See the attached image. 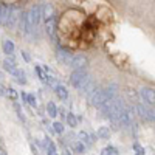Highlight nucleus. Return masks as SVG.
Returning <instances> with one entry per match:
<instances>
[{"label":"nucleus","instance_id":"412c9836","mask_svg":"<svg viewBox=\"0 0 155 155\" xmlns=\"http://www.w3.org/2000/svg\"><path fill=\"white\" fill-rule=\"evenodd\" d=\"M5 96H8L11 101H16V99L19 98V93L16 92L14 88H11V87H9V88H6V95H5Z\"/></svg>","mask_w":155,"mask_h":155},{"label":"nucleus","instance_id":"9b49d317","mask_svg":"<svg viewBox=\"0 0 155 155\" xmlns=\"http://www.w3.org/2000/svg\"><path fill=\"white\" fill-rule=\"evenodd\" d=\"M8 17H9V6L0 3V23L8 27Z\"/></svg>","mask_w":155,"mask_h":155},{"label":"nucleus","instance_id":"7c9ffc66","mask_svg":"<svg viewBox=\"0 0 155 155\" xmlns=\"http://www.w3.org/2000/svg\"><path fill=\"white\" fill-rule=\"evenodd\" d=\"M101 155H112V153H110L109 147H106V149H102V150H101Z\"/></svg>","mask_w":155,"mask_h":155},{"label":"nucleus","instance_id":"f03ea898","mask_svg":"<svg viewBox=\"0 0 155 155\" xmlns=\"http://www.w3.org/2000/svg\"><path fill=\"white\" fill-rule=\"evenodd\" d=\"M90 79H92V78L85 73V70H73V73L70 74V84L74 88L79 90V92H82Z\"/></svg>","mask_w":155,"mask_h":155},{"label":"nucleus","instance_id":"f8f14e48","mask_svg":"<svg viewBox=\"0 0 155 155\" xmlns=\"http://www.w3.org/2000/svg\"><path fill=\"white\" fill-rule=\"evenodd\" d=\"M78 138H79V141H81L84 146H92V144H93V140H95V137L88 135V134L84 132V130L78 134Z\"/></svg>","mask_w":155,"mask_h":155},{"label":"nucleus","instance_id":"72a5a7b5","mask_svg":"<svg viewBox=\"0 0 155 155\" xmlns=\"http://www.w3.org/2000/svg\"><path fill=\"white\" fill-rule=\"evenodd\" d=\"M22 56L25 58V61H30V56L27 54V51H22Z\"/></svg>","mask_w":155,"mask_h":155},{"label":"nucleus","instance_id":"dca6fc26","mask_svg":"<svg viewBox=\"0 0 155 155\" xmlns=\"http://www.w3.org/2000/svg\"><path fill=\"white\" fill-rule=\"evenodd\" d=\"M109 137H110L109 127H99L96 130V138H99V140H109Z\"/></svg>","mask_w":155,"mask_h":155},{"label":"nucleus","instance_id":"393cba45","mask_svg":"<svg viewBox=\"0 0 155 155\" xmlns=\"http://www.w3.org/2000/svg\"><path fill=\"white\" fill-rule=\"evenodd\" d=\"M47 149H48V155H59L58 153V150H56V146L53 144V143H51V141H50V143H48V146H47Z\"/></svg>","mask_w":155,"mask_h":155},{"label":"nucleus","instance_id":"5701e85b","mask_svg":"<svg viewBox=\"0 0 155 155\" xmlns=\"http://www.w3.org/2000/svg\"><path fill=\"white\" fill-rule=\"evenodd\" d=\"M36 73H37V76H39V79H41L42 82H45V76H47V71L45 70H42L39 65H36Z\"/></svg>","mask_w":155,"mask_h":155},{"label":"nucleus","instance_id":"ddd939ff","mask_svg":"<svg viewBox=\"0 0 155 155\" xmlns=\"http://www.w3.org/2000/svg\"><path fill=\"white\" fill-rule=\"evenodd\" d=\"M2 50H3V53L6 56H12V53H14V44H12V41H9V39H6V41H3V45H2Z\"/></svg>","mask_w":155,"mask_h":155},{"label":"nucleus","instance_id":"0eeeda50","mask_svg":"<svg viewBox=\"0 0 155 155\" xmlns=\"http://www.w3.org/2000/svg\"><path fill=\"white\" fill-rule=\"evenodd\" d=\"M45 31L56 42V39H58L56 37V31H58V28H56V17H51V19H47L45 20Z\"/></svg>","mask_w":155,"mask_h":155},{"label":"nucleus","instance_id":"4c0bfd02","mask_svg":"<svg viewBox=\"0 0 155 155\" xmlns=\"http://www.w3.org/2000/svg\"><path fill=\"white\" fill-rule=\"evenodd\" d=\"M0 79H2V74H0Z\"/></svg>","mask_w":155,"mask_h":155},{"label":"nucleus","instance_id":"1a4fd4ad","mask_svg":"<svg viewBox=\"0 0 155 155\" xmlns=\"http://www.w3.org/2000/svg\"><path fill=\"white\" fill-rule=\"evenodd\" d=\"M2 65H3V70H5V71H8V73H11V74L17 70V67H16V61L12 59L11 56L2 61Z\"/></svg>","mask_w":155,"mask_h":155},{"label":"nucleus","instance_id":"9d476101","mask_svg":"<svg viewBox=\"0 0 155 155\" xmlns=\"http://www.w3.org/2000/svg\"><path fill=\"white\" fill-rule=\"evenodd\" d=\"M41 8H42V19L44 20L54 17V9H53V6H51L50 3H44Z\"/></svg>","mask_w":155,"mask_h":155},{"label":"nucleus","instance_id":"bb28decb","mask_svg":"<svg viewBox=\"0 0 155 155\" xmlns=\"http://www.w3.org/2000/svg\"><path fill=\"white\" fill-rule=\"evenodd\" d=\"M14 109H16V112H17V116L22 120V121H25V116H23V112H22V109H20V106L17 104V102H14Z\"/></svg>","mask_w":155,"mask_h":155},{"label":"nucleus","instance_id":"cd10ccee","mask_svg":"<svg viewBox=\"0 0 155 155\" xmlns=\"http://www.w3.org/2000/svg\"><path fill=\"white\" fill-rule=\"evenodd\" d=\"M134 149H135V152H137V155H144V149L141 147L138 143H135L134 144Z\"/></svg>","mask_w":155,"mask_h":155},{"label":"nucleus","instance_id":"4468645a","mask_svg":"<svg viewBox=\"0 0 155 155\" xmlns=\"http://www.w3.org/2000/svg\"><path fill=\"white\" fill-rule=\"evenodd\" d=\"M54 93H56V96H58L59 99H62V101H65V99L68 98V90L64 87V85H61V84L54 88Z\"/></svg>","mask_w":155,"mask_h":155},{"label":"nucleus","instance_id":"2f4dec72","mask_svg":"<svg viewBox=\"0 0 155 155\" xmlns=\"http://www.w3.org/2000/svg\"><path fill=\"white\" fill-rule=\"evenodd\" d=\"M109 150H110L112 155H118V150H116L115 147H112V146H109Z\"/></svg>","mask_w":155,"mask_h":155},{"label":"nucleus","instance_id":"2eb2a0df","mask_svg":"<svg viewBox=\"0 0 155 155\" xmlns=\"http://www.w3.org/2000/svg\"><path fill=\"white\" fill-rule=\"evenodd\" d=\"M12 76L16 78V81H17L19 84H22V85H25V84H27V73H25L23 70L17 68L14 73H12Z\"/></svg>","mask_w":155,"mask_h":155},{"label":"nucleus","instance_id":"c9c22d12","mask_svg":"<svg viewBox=\"0 0 155 155\" xmlns=\"http://www.w3.org/2000/svg\"><path fill=\"white\" fill-rule=\"evenodd\" d=\"M0 155H6V152H5L3 149H0Z\"/></svg>","mask_w":155,"mask_h":155},{"label":"nucleus","instance_id":"a211bd4d","mask_svg":"<svg viewBox=\"0 0 155 155\" xmlns=\"http://www.w3.org/2000/svg\"><path fill=\"white\" fill-rule=\"evenodd\" d=\"M45 84L50 85L51 88H56V87L59 85V82H58L56 78H54V76H51V74H48V73H47V76H45Z\"/></svg>","mask_w":155,"mask_h":155},{"label":"nucleus","instance_id":"4be33fe9","mask_svg":"<svg viewBox=\"0 0 155 155\" xmlns=\"http://www.w3.org/2000/svg\"><path fill=\"white\" fill-rule=\"evenodd\" d=\"M53 130H54V134L62 135V134H64V124H62V123H59V121L53 123Z\"/></svg>","mask_w":155,"mask_h":155},{"label":"nucleus","instance_id":"20e7f679","mask_svg":"<svg viewBox=\"0 0 155 155\" xmlns=\"http://www.w3.org/2000/svg\"><path fill=\"white\" fill-rule=\"evenodd\" d=\"M87 64H88V59L84 54H73L70 67H73L74 70H85Z\"/></svg>","mask_w":155,"mask_h":155},{"label":"nucleus","instance_id":"7ed1b4c3","mask_svg":"<svg viewBox=\"0 0 155 155\" xmlns=\"http://www.w3.org/2000/svg\"><path fill=\"white\" fill-rule=\"evenodd\" d=\"M25 16H27V20L30 22V25L33 27L34 31L41 27V22H42V8L39 6V5L31 6L28 12H25Z\"/></svg>","mask_w":155,"mask_h":155},{"label":"nucleus","instance_id":"aec40b11","mask_svg":"<svg viewBox=\"0 0 155 155\" xmlns=\"http://www.w3.org/2000/svg\"><path fill=\"white\" fill-rule=\"evenodd\" d=\"M71 147H73V150L76 153H84L85 152V146L81 143V141H74V143L71 144Z\"/></svg>","mask_w":155,"mask_h":155},{"label":"nucleus","instance_id":"c85d7f7f","mask_svg":"<svg viewBox=\"0 0 155 155\" xmlns=\"http://www.w3.org/2000/svg\"><path fill=\"white\" fill-rule=\"evenodd\" d=\"M0 95H2V96H5V95H6V88H5L2 84H0Z\"/></svg>","mask_w":155,"mask_h":155},{"label":"nucleus","instance_id":"f3484780","mask_svg":"<svg viewBox=\"0 0 155 155\" xmlns=\"http://www.w3.org/2000/svg\"><path fill=\"white\" fill-rule=\"evenodd\" d=\"M47 113H48L50 118H56L58 116V107H56L54 102H48L47 104Z\"/></svg>","mask_w":155,"mask_h":155},{"label":"nucleus","instance_id":"423d86ee","mask_svg":"<svg viewBox=\"0 0 155 155\" xmlns=\"http://www.w3.org/2000/svg\"><path fill=\"white\" fill-rule=\"evenodd\" d=\"M56 58L61 64H64V65H70V62H71V58L73 54L70 53L68 50L65 48H58V53H56Z\"/></svg>","mask_w":155,"mask_h":155},{"label":"nucleus","instance_id":"f704fd0d","mask_svg":"<svg viewBox=\"0 0 155 155\" xmlns=\"http://www.w3.org/2000/svg\"><path fill=\"white\" fill-rule=\"evenodd\" d=\"M31 149H33V152H34V155H39V152H37V149H36V147H34L33 144H31Z\"/></svg>","mask_w":155,"mask_h":155},{"label":"nucleus","instance_id":"39448f33","mask_svg":"<svg viewBox=\"0 0 155 155\" xmlns=\"http://www.w3.org/2000/svg\"><path fill=\"white\" fill-rule=\"evenodd\" d=\"M141 98H143L146 101V104L149 106H155V90L150 88V87H143L140 92Z\"/></svg>","mask_w":155,"mask_h":155},{"label":"nucleus","instance_id":"b1692460","mask_svg":"<svg viewBox=\"0 0 155 155\" xmlns=\"http://www.w3.org/2000/svg\"><path fill=\"white\" fill-rule=\"evenodd\" d=\"M126 92H127V95H129V98H130V101H138V93L135 92V90H132V88H127L126 90Z\"/></svg>","mask_w":155,"mask_h":155},{"label":"nucleus","instance_id":"e433bc0d","mask_svg":"<svg viewBox=\"0 0 155 155\" xmlns=\"http://www.w3.org/2000/svg\"><path fill=\"white\" fill-rule=\"evenodd\" d=\"M64 155H71V153H70V150H65V152H64Z\"/></svg>","mask_w":155,"mask_h":155},{"label":"nucleus","instance_id":"c756f323","mask_svg":"<svg viewBox=\"0 0 155 155\" xmlns=\"http://www.w3.org/2000/svg\"><path fill=\"white\" fill-rule=\"evenodd\" d=\"M20 96H22V101H23V102H27V101H28V93L22 92V95H20Z\"/></svg>","mask_w":155,"mask_h":155},{"label":"nucleus","instance_id":"473e14b6","mask_svg":"<svg viewBox=\"0 0 155 155\" xmlns=\"http://www.w3.org/2000/svg\"><path fill=\"white\" fill-rule=\"evenodd\" d=\"M58 113H61V116H65V110H64L62 107H59V109H58Z\"/></svg>","mask_w":155,"mask_h":155},{"label":"nucleus","instance_id":"a878e982","mask_svg":"<svg viewBox=\"0 0 155 155\" xmlns=\"http://www.w3.org/2000/svg\"><path fill=\"white\" fill-rule=\"evenodd\" d=\"M27 104H30L31 107H37V99L34 95H28V101H27Z\"/></svg>","mask_w":155,"mask_h":155},{"label":"nucleus","instance_id":"f257e3e1","mask_svg":"<svg viewBox=\"0 0 155 155\" xmlns=\"http://www.w3.org/2000/svg\"><path fill=\"white\" fill-rule=\"evenodd\" d=\"M116 90H118L116 85H109V87L102 88V90H95L92 95H88L90 104H92L93 107H96V109H101L109 99L116 96Z\"/></svg>","mask_w":155,"mask_h":155},{"label":"nucleus","instance_id":"6ab92c4d","mask_svg":"<svg viewBox=\"0 0 155 155\" xmlns=\"http://www.w3.org/2000/svg\"><path fill=\"white\" fill-rule=\"evenodd\" d=\"M65 120H67V124H68L70 127H76V126H78V121H79V120L76 118L74 113H67V115H65Z\"/></svg>","mask_w":155,"mask_h":155},{"label":"nucleus","instance_id":"6e6552de","mask_svg":"<svg viewBox=\"0 0 155 155\" xmlns=\"http://www.w3.org/2000/svg\"><path fill=\"white\" fill-rule=\"evenodd\" d=\"M20 9L17 8H9V17H8V27L9 28H16L17 23L20 20Z\"/></svg>","mask_w":155,"mask_h":155}]
</instances>
